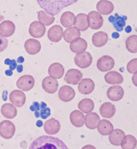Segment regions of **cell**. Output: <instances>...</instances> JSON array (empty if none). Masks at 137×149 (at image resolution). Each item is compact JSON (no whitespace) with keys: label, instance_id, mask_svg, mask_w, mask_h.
Returning a JSON list of instances; mask_svg holds the SVG:
<instances>
[{"label":"cell","instance_id":"cell-32","mask_svg":"<svg viewBox=\"0 0 137 149\" xmlns=\"http://www.w3.org/2000/svg\"><path fill=\"white\" fill-rule=\"evenodd\" d=\"M1 113L7 119H14L17 116V109L13 104H4L1 107Z\"/></svg>","mask_w":137,"mask_h":149},{"label":"cell","instance_id":"cell-47","mask_svg":"<svg viewBox=\"0 0 137 149\" xmlns=\"http://www.w3.org/2000/svg\"><path fill=\"white\" fill-rule=\"evenodd\" d=\"M130 31H131V28L130 26H127V32H129Z\"/></svg>","mask_w":137,"mask_h":149},{"label":"cell","instance_id":"cell-1","mask_svg":"<svg viewBox=\"0 0 137 149\" xmlns=\"http://www.w3.org/2000/svg\"><path fill=\"white\" fill-rule=\"evenodd\" d=\"M28 149H68V148L57 137L41 136L31 143Z\"/></svg>","mask_w":137,"mask_h":149},{"label":"cell","instance_id":"cell-27","mask_svg":"<svg viewBox=\"0 0 137 149\" xmlns=\"http://www.w3.org/2000/svg\"><path fill=\"white\" fill-rule=\"evenodd\" d=\"M88 47V42L86 40L82 38H79L75 41L71 42L70 44V49L74 53H80V52H85V50Z\"/></svg>","mask_w":137,"mask_h":149},{"label":"cell","instance_id":"cell-28","mask_svg":"<svg viewBox=\"0 0 137 149\" xmlns=\"http://www.w3.org/2000/svg\"><path fill=\"white\" fill-rule=\"evenodd\" d=\"M74 25H75V28H77L79 31H84L86 30H88L89 26H88L87 15H85L83 13H80L77 16H75Z\"/></svg>","mask_w":137,"mask_h":149},{"label":"cell","instance_id":"cell-34","mask_svg":"<svg viewBox=\"0 0 137 149\" xmlns=\"http://www.w3.org/2000/svg\"><path fill=\"white\" fill-rule=\"evenodd\" d=\"M78 107L79 111H81L82 112L89 113V112H91L93 111L94 107H95V104L91 99L86 98V99H83L81 101H79Z\"/></svg>","mask_w":137,"mask_h":149},{"label":"cell","instance_id":"cell-20","mask_svg":"<svg viewBox=\"0 0 137 149\" xmlns=\"http://www.w3.org/2000/svg\"><path fill=\"white\" fill-rule=\"evenodd\" d=\"M26 52L30 55H36L41 50V43L35 39H27L24 44Z\"/></svg>","mask_w":137,"mask_h":149},{"label":"cell","instance_id":"cell-40","mask_svg":"<svg viewBox=\"0 0 137 149\" xmlns=\"http://www.w3.org/2000/svg\"><path fill=\"white\" fill-rule=\"evenodd\" d=\"M8 46V40L6 37L0 34V52H3Z\"/></svg>","mask_w":137,"mask_h":149},{"label":"cell","instance_id":"cell-19","mask_svg":"<svg viewBox=\"0 0 137 149\" xmlns=\"http://www.w3.org/2000/svg\"><path fill=\"white\" fill-rule=\"evenodd\" d=\"M15 31V25L13 22L6 20L0 23V34L4 37H10Z\"/></svg>","mask_w":137,"mask_h":149},{"label":"cell","instance_id":"cell-42","mask_svg":"<svg viewBox=\"0 0 137 149\" xmlns=\"http://www.w3.org/2000/svg\"><path fill=\"white\" fill-rule=\"evenodd\" d=\"M82 149H96V148H95L94 146L91 145V144H88V145L84 146V147H83Z\"/></svg>","mask_w":137,"mask_h":149},{"label":"cell","instance_id":"cell-22","mask_svg":"<svg viewBox=\"0 0 137 149\" xmlns=\"http://www.w3.org/2000/svg\"><path fill=\"white\" fill-rule=\"evenodd\" d=\"M99 113L104 118H111L114 116L115 113V107L114 104H112L110 102H107L101 105L99 107Z\"/></svg>","mask_w":137,"mask_h":149},{"label":"cell","instance_id":"cell-30","mask_svg":"<svg viewBox=\"0 0 137 149\" xmlns=\"http://www.w3.org/2000/svg\"><path fill=\"white\" fill-rule=\"evenodd\" d=\"M63 37L67 42H72L80 38V31H79L75 27H68L63 32Z\"/></svg>","mask_w":137,"mask_h":149},{"label":"cell","instance_id":"cell-35","mask_svg":"<svg viewBox=\"0 0 137 149\" xmlns=\"http://www.w3.org/2000/svg\"><path fill=\"white\" fill-rule=\"evenodd\" d=\"M127 19L126 16H119L118 14H115L114 16L109 17V21L111 22L117 31H121L125 26V20Z\"/></svg>","mask_w":137,"mask_h":149},{"label":"cell","instance_id":"cell-17","mask_svg":"<svg viewBox=\"0 0 137 149\" xmlns=\"http://www.w3.org/2000/svg\"><path fill=\"white\" fill-rule=\"evenodd\" d=\"M63 36V30L59 25H55L52 27H51L47 32L49 40L54 42H59L62 39Z\"/></svg>","mask_w":137,"mask_h":149},{"label":"cell","instance_id":"cell-4","mask_svg":"<svg viewBox=\"0 0 137 149\" xmlns=\"http://www.w3.org/2000/svg\"><path fill=\"white\" fill-rule=\"evenodd\" d=\"M15 133V126L9 120H3L0 123V136L3 139H11Z\"/></svg>","mask_w":137,"mask_h":149},{"label":"cell","instance_id":"cell-39","mask_svg":"<svg viewBox=\"0 0 137 149\" xmlns=\"http://www.w3.org/2000/svg\"><path fill=\"white\" fill-rule=\"evenodd\" d=\"M127 69L129 73H131V74H136L137 58H133V59H131V60L127 63Z\"/></svg>","mask_w":137,"mask_h":149},{"label":"cell","instance_id":"cell-5","mask_svg":"<svg viewBox=\"0 0 137 149\" xmlns=\"http://www.w3.org/2000/svg\"><path fill=\"white\" fill-rule=\"evenodd\" d=\"M92 60H93L92 55L87 52L78 53L75 57V63L76 66L83 69L90 67L92 63Z\"/></svg>","mask_w":137,"mask_h":149},{"label":"cell","instance_id":"cell-36","mask_svg":"<svg viewBox=\"0 0 137 149\" xmlns=\"http://www.w3.org/2000/svg\"><path fill=\"white\" fill-rule=\"evenodd\" d=\"M136 139L131 135L124 136L120 143L121 148L123 149H135L136 148Z\"/></svg>","mask_w":137,"mask_h":149},{"label":"cell","instance_id":"cell-9","mask_svg":"<svg viewBox=\"0 0 137 149\" xmlns=\"http://www.w3.org/2000/svg\"><path fill=\"white\" fill-rule=\"evenodd\" d=\"M42 87L46 92L53 94L58 90L59 83L56 80V79L53 78L51 76H47L43 79L42 82Z\"/></svg>","mask_w":137,"mask_h":149},{"label":"cell","instance_id":"cell-43","mask_svg":"<svg viewBox=\"0 0 137 149\" xmlns=\"http://www.w3.org/2000/svg\"><path fill=\"white\" fill-rule=\"evenodd\" d=\"M119 34H117V33H113V38H115V39H116V38H119Z\"/></svg>","mask_w":137,"mask_h":149},{"label":"cell","instance_id":"cell-7","mask_svg":"<svg viewBox=\"0 0 137 149\" xmlns=\"http://www.w3.org/2000/svg\"><path fill=\"white\" fill-rule=\"evenodd\" d=\"M17 88H19L21 91H28L31 90L35 86V79L31 75H23L20 77L16 83Z\"/></svg>","mask_w":137,"mask_h":149},{"label":"cell","instance_id":"cell-46","mask_svg":"<svg viewBox=\"0 0 137 149\" xmlns=\"http://www.w3.org/2000/svg\"><path fill=\"white\" fill-rule=\"evenodd\" d=\"M6 74H7V75H11V74H12V72H11V71H6Z\"/></svg>","mask_w":137,"mask_h":149},{"label":"cell","instance_id":"cell-38","mask_svg":"<svg viewBox=\"0 0 137 149\" xmlns=\"http://www.w3.org/2000/svg\"><path fill=\"white\" fill-rule=\"evenodd\" d=\"M126 48L131 53L137 52V36H131L126 39Z\"/></svg>","mask_w":137,"mask_h":149},{"label":"cell","instance_id":"cell-10","mask_svg":"<svg viewBox=\"0 0 137 149\" xmlns=\"http://www.w3.org/2000/svg\"><path fill=\"white\" fill-rule=\"evenodd\" d=\"M46 32L45 26L39 21L33 22L29 27V33L31 36L35 39L42 38Z\"/></svg>","mask_w":137,"mask_h":149},{"label":"cell","instance_id":"cell-29","mask_svg":"<svg viewBox=\"0 0 137 149\" xmlns=\"http://www.w3.org/2000/svg\"><path fill=\"white\" fill-rule=\"evenodd\" d=\"M98 132L102 136H108L110 135V133L113 131L114 127L112 123L107 120H102L99 122L97 127Z\"/></svg>","mask_w":137,"mask_h":149},{"label":"cell","instance_id":"cell-8","mask_svg":"<svg viewBox=\"0 0 137 149\" xmlns=\"http://www.w3.org/2000/svg\"><path fill=\"white\" fill-rule=\"evenodd\" d=\"M96 66L100 71H103V72L109 71L114 68L115 61L113 58H111V56L104 55L101 58H99Z\"/></svg>","mask_w":137,"mask_h":149},{"label":"cell","instance_id":"cell-41","mask_svg":"<svg viewBox=\"0 0 137 149\" xmlns=\"http://www.w3.org/2000/svg\"><path fill=\"white\" fill-rule=\"evenodd\" d=\"M5 64L10 65V70L11 71H13V70H15L16 68V61L15 60H10V59L7 58L5 60Z\"/></svg>","mask_w":137,"mask_h":149},{"label":"cell","instance_id":"cell-45","mask_svg":"<svg viewBox=\"0 0 137 149\" xmlns=\"http://www.w3.org/2000/svg\"><path fill=\"white\" fill-rule=\"evenodd\" d=\"M23 60H24V58H23V57H19V58H18V61H19V63H23Z\"/></svg>","mask_w":137,"mask_h":149},{"label":"cell","instance_id":"cell-3","mask_svg":"<svg viewBox=\"0 0 137 149\" xmlns=\"http://www.w3.org/2000/svg\"><path fill=\"white\" fill-rule=\"evenodd\" d=\"M30 108L35 112V116L37 118H41L45 120L51 116V110L49 107H47V104L44 102H41V103L34 102Z\"/></svg>","mask_w":137,"mask_h":149},{"label":"cell","instance_id":"cell-11","mask_svg":"<svg viewBox=\"0 0 137 149\" xmlns=\"http://www.w3.org/2000/svg\"><path fill=\"white\" fill-rule=\"evenodd\" d=\"M83 79V74L81 71L77 69H70L67 71L64 77V81L70 84L76 85L81 81Z\"/></svg>","mask_w":137,"mask_h":149},{"label":"cell","instance_id":"cell-33","mask_svg":"<svg viewBox=\"0 0 137 149\" xmlns=\"http://www.w3.org/2000/svg\"><path fill=\"white\" fill-rule=\"evenodd\" d=\"M75 15L71 11H66L60 18V23L64 27H72L75 23Z\"/></svg>","mask_w":137,"mask_h":149},{"label":"cell","instance_id":"cell-18","mask_svg":"<svg viewBox=\"0 0 137 149\" xmlns=\"http://www.w3.org/2000/svg\"><path fill=\"white\" fill-rule=\"evenodd\" d=\"M96 9L100 15H108L113 11L114 5L108 0H100L96 5Z\"/></svg>","mask_w":137,"mask_h":149},{"label":"cell","instance_id":"cell-21","mask_svg":"<svg viewBox=\"0 0 137 149\" xmlns=\"http://www.w3.org/2000/svg\"><path fill=\"white\" fill-rule=\"evenodd\" d=\"M99 121L100 118L98 114L95 112H89L84 117V124H86V127L89 129H95Z\"/></svg>","mask_w":137,"mask_h":149},{"label":"cell","instance_id":"cell-44","mask_svg":"<svg viewBox=\"0 0 137 149\" xmlns=\"http://www.w3.org/2000/svg\"><path fill=\"white\" fill-rule=\"evenodd\" d=\"M17 70H18V71H19V72H21V71H23V67H22V66H19Z\"/></svg>","mask_w":137,"mask_h":149},{"label":"cell","instance_id":"cell-25","mask_svg":"<svg viewBox=\"0 0 137 149\" xmlns=\"http://www.w3.org/2000/svg\"><path fill=\"white\" fill-rule=\"evenodd\" d=\"M84 115L80 111L75 110L70 115V120L73 126L81 127L84 125Z\"/></svg>","mask_w":137,"mask_h":149},{"label":"cell","instance_id":"cell-31","mask_svg":"<svg viewBox=\"0 0 137 149\" xmlns=\"http://www.w3.org/2000/svg\"><path fill=\"white\" fill-rule=\"evenodd\" d=\"M108 136H109V141L112 145L120 146L122 139H124L125 136V133L124 131L120 129H113V131Z\"/></svg>","mask_w":137,"mask_h":149},{"label":"cell","instance_id":"cell-24","mask_svg":"<svg viewBox=\"0 0 137 149\" xmlns=\"http://www.w3.org/2000/svg\"><path fill=\"white\" fill-rule=\"evenodd\" d=\"M105 81L109 84H120L124 82V78L117 71H109L104 76Z\"/></svg>","mask_w":137,"mask_h":149},{"label":"cell","instance_id":"cell-13","mask_svg":"<svg viewBox=\"0 0 137 149\" xmlns=\"http://www.w3.org/2000/svg\"><path fill=\"white\" fill-rule=\"evenodd\" d=\"M124 91L123 88H121L119 85H115L111 86V88H108L107 91V95L108 98L111 101H119L122 100V98L124 97Z\"/></svg>","mask_w":137,"mask_h":149},{"label":"cell","instance_id":"cell-15","mask_svg":"<svg viewBox=\"0 0 137 149\" xmlns=\"http://www.w3.org/2000/svg\"><path fill=\"white\" fill-rule=\"evenodd\" d=\"M75 96V91L70 86H63L59 91V98L63 102H70Z\"/></svg>","mask_w":137,"mask_h":149},{"label":"cell","instance_id":"cell-48","mask_svg":"<svg viewBox=\"0 0 137 149\" xmlns=\"http://www.w3.org/2000/svg\"><path fill=\"white\" fill-rule=\"evenodd\" d=\"M38 125H39L38 127H40V125L42 126V122L41 121H38Z\"/></svg>","mask_w":137,"mask_h":149},{"label":"cell","instance_id":"cell-16","mask_svg":"<svg viewBox=\"0 0 137 149\" xmlns=\"http://www.w3.org/2000/svg\"><path fill=\"white\" fill-rule=\"evenodd\" d=\"M43 127H44V131L48 135H55L59 132L61 126H60V123L58 120L54 118H51L47 121H46L43 125Z\"/></svg>","mask_w":137,"mask_h":149},{"label":"cell","instance_id":"cell-6","mask_svg":"<svg viewBox=\"0 0 137 149\" xmlns=\"http://www.w3.org/2000/svg\"><path fill=\"white\" fill-rule=\"evenodd\" d=\"M88 26L93 30H99L104 24V19L98 11H91L88 15Z\"/></svg>","mask_w":137,"mask_h":149},{"label":"cell","instance_id":"cell-37","mask_svg":"<svg viewBox=\"0 0 137 149\" xmlns=\"http://www.w3.org/2000/svg\"><path fill=\"white\" fill-rule=\"evenodd\" d=\"M38 19L39 22L42 23L44 26H50L55 21V17L49 15L44 10H40L38 12Z\"/></svg>","mask_w":137,"mask_h":149},{"label":"cell","instance_id":"cell-14","mask_svg":"<svg viewBox=\"0 0 137 149\" xmlns=\"http://www.w3.org/2000/svg\"><path fill=\"white\" fill-rule=\"evenodd\" d=\"M95 89V83L91 79H81L79 83L78 90L83 95L91 94Z\"/></svg>","mask_w":137,"mask_h":149},{"label":"cell","instance_id":"cell-2","mask_svg":"<svg viewBox=\"0 0 137 149\" xmlns=\"http://www.w3.org/2000/svg\"><path fill=\"white\" fill-rule=\"evenodd\" d=\"M39 6L49 15L55 16L66 7L72 6L78 0H36Z\"/></svg>","mask_w":137,"mask_h":149},{"label":"cell","instance_id":"cell-12","mask_svg":"<svg viewBox=\"0 0 137 149\" xmlns=\"http://www.w3.org/2000/svg\"><path fill=\"white\" fill-rule=\"evenodd\" d=\"M10 101L14 106L21 107L26 103V95L20 90H15L10 94Z\"/></svg>","mask_w":137,"mask_h":149},{"label":"cell","instance_id":"cell-23","mask_svg":"<svg viewBox=\"0 0 137 149\" xmlns=\"http://www.w3.org/2000/svg\"><path fill=\"white\" fill-rule=\"evenodd\" d=\"M108 36L104 31H99L95 33L92 36V43L96 47H101L108 42Z\"/></svg>","mask_w":137,"mask_h":149},{"label":"cell","instance_id":"cell-26","mask_svg":"<svg viewBox=\"0 0 137 149\" xmlns=\"http://www.w3.org/2000/svg\"><path fill=\"white\" fill-rule=\"evenodd\" d=\"M48 74L55 79H61L64 74V68L59 63H54L48 68Z\"/></svg>","mask_w":137,"mask_h":149}]
</instances>
